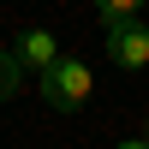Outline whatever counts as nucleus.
Here are the masks:
<instances>
[{
	"label": "nucleus",
	"mask_w": 149,
	"mask_h": 149,
	"mask_svg": "<svg viewBox=\"0 0 149 149\" xmlns=\"http://www.w3.org/2000/svg\"><path fill=\"white\" fill-rule=\"evenodd\" d=\"M119 149H149V137H125V143H119Z\"/></svg>",
	"instance_id": "obj_6"
},
{
	"label": "nucleus",
	"mask_w": 149,
	"mask_h": 149,
	"mask_svg": "<svg viewBox=\"0 0 149 149\" xmlns=\"http://www.w3.org/2000/svg\"><path fill=\"white\" fill-rule=\"evenodd\" d=\"M107 60L119 72H143L149 66V24H137V18L107 24Z\"/></svg>",
	"instance_id": "obj_2"
},
{
	"label": "nucleus",
	"mask_w": 149,
	"mask_h": 149,
	"mask_svg": "<svg viewBox=\"0 0 149 149\" xmlns=\"http://www.w3.org/2000/svg\"><path fill=\"white\" fill-rule=\"evenodd\" d=\"M90 6H95V18H102V24H125V18H137L149 0H90Z\"/></svg>",
	"instance_id": "obj_4"
},
{
	"label": "nucleus",
	"mask_w": 149,
	"mask_h": 149,
	"mask_svg": "<svg viewBox=\"0 0 149 149\" xmlns=\"http://www.w3.org/2000/svg\"><path fill=\"white\" fill-rule=\"evenodd\" d=\"M143 137H149V113H143Z\"/></svg>",
	"instance_id": "obj_7"
},
{
	"label": "nucleus",
	"mask_w": 149,
	"mask_h": 149,
	"mask_svg": "<svg viewBox=\"0 0 149 149\" xmlns=\"http://www.w3.org/2000/svg\"><path fill=\"white\" fill-rule=\"evenodd\" d=\"M18 84H24L18 54H12V48H0V102H12V95H18Z\"/></svg>",
	"instance_id": "obj_5"
},
{
	"label": "nucleus",
	"mask_w": 149,
	"mask_h": 149,
	"mask_svg": "<svg viewBox=\"0 0 149 149\" xmlns=\"http://www.w3.org/2000/svg\"><path fill=\"white\" fill-rule=\"evenodd\" d=\"M12 54H18V66L30 72V78H42L48 66L60 60V42H54V30H42V24H30V30L12 42Z\"/></svg>",
	"instance_id": "obj_3"
},
{
	"label": "nucleus",
	"mask_w": 149,
	"mask_h": 149,
	"mask_svg": "<svg viewBox=\"0 0 149 149\" xmlns=\"http://www.w3.org/2000/svg\"><path fill=\"white\" fill-rule=\"evenodd\" d=\"M36 84H42V102L54 107V113H84L90 95H95V72L84 66V60H66V54H60Z\"/></svg>",
	"instance_id": "obj_1"
}]
</instances>
